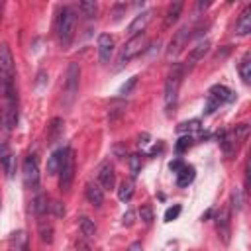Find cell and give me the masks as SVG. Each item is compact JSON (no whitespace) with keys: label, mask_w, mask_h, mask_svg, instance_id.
<instances>
[{"label":"cell","mask_w":251,"mask_h":251,"mask_svg":"<svg viewBox=\"0 0 251 251\" xmlns=\"http://www.w3.org/2000/svg\"><path fill=\"white\" fill-rule=\"evenodd\" d=\"M24 180L27 184V188H37L39 186V163H37V157L35 155H29L25 157L24 161Z\"/></svg>","instance_id":"7"},{"label":"cell","mask_w":251,"mask_h":251,"mask_svg":"<svg viewBox=\"0 0 251 251\" xmlns=\"http://www.w3.org/2000/svg\"><path fill=\"white\" fill-rule=\"evenodd\" d=\"M198 8L202 10V8H208V2H198Z\"/></svg>","instance_id":"42"},{"label":"cell","mask_w":251,"mask_h":251,"mask_svg":"<svg viewBox=\"0 0 251 251\" xmlns=\"http://www.w3.org/2000/svg\"><path fill=\"white\" fill-rule=\"evenodd\" d=\"M114 49H116V41L110 33H100L98 35V57H100V63H108L110 57L114 55Z\"/></svg>","instance_id":"9"},{"label":"cell","mask_w":251,"mask_h":251,"mask_svg":"<svg viewBox=\"0 0 251 251\" xmlns=\"http://www.w3.org/2000/svg\"><path fill=\"white\" fill-rule=\"evenodd\" d=\"M208 49H210V41H200V43H196V47H192L190 53H188L186 65H188V67H194V65L208 53Z\"/></svg>","instance_id":"17"},{"label":"cell","mask_w":251,"mask_h":251,"mask_svg":"<svg viewBox=\"0 0 251 251\" xmlns=\"http://www.w3.org/2000/svg\"><path fill=\"white\" fill-rule=\"evenodd\" d=\"M84 192H86V200H88L92 206H96V208L102 206V202H104V190H102L100 184H96V182H86Z\"/></svg>","instance_id":"12"},{"label":"cell","mask_w":251,"mask_h":251,"mask_svg":"<svg viewBox=\"0 0 251 251\" xmlns=\"http://www.w3.org/2000/svg\"><path fill=\"white\" fill-rule=\"evenodd\" d=\"M151 18H153V10H145V12H141V14H137L135 18H133V22L127 25V33L133 37V35H139V33H143V29L147 27V24L151 22Z\"/></svg>","instance_id":"10"},{"label":"cell","mask_w":251,"mask_h":251,"mask_svg":"<svg viewBox=\"0 0 251 251\" xmlns=\"http://www.w3.org/2000/svg\"><path fill=\"white\" fill-rule=\"evenodd\" d=\"M76 247H78V251H90V249H88V247H86V245H84V243H78V245H76Z\"/></svg>","instance_id":"41"},{"label":"cell","mask_w":251,"mask_h":251,"mask_svg":"<svg viewBox=\"0 0 251 251\" xmlns=\"http://www.w3.org/2000/svg\"><path fill=\"white\" fill-rule=\"evenodd\" d=\"M131 194H133V182L131 180H124L122 184H120V190H118V196H120V200H129L131 198Z\"/></svg>","instance_id":"25"},{"label":"cell","mask_w":251,"mask_h":251,"mask_svg":"<svg viewBox=\"0 0 251 251\" xmlns=\"http://www.w3.org/2000/svg\"><path fill=\"white\" fill-rule=\"evenodd\" d=\"M239 75H241V78H243L245 84L251 82V53H249V51H247V53L241 57V61H239Z\"/></svg>","instance_id":"22"},{"label":"cell","mask_w":251,"mask_h":251,"mask_svg":"<svg viewBox=\"0 0 251 251\" xmlns=\"http://www.w3.org/2000/svg\"><path fill=\"white\" fill-rule=\"evenodd\" d=\"M145 49V35L139 33V35H133L124 47H122V53L118 57V67L116 69H122L124 65H127L133 57H137L141 51Z\"/></svg>","instance_id":"5"},{"label":"cell","mask_w":251,"mask_h":251,"mask_svg":"<svg viewBox=\"0 0 251 251\" xmlns=\"http://www.w3.org/2000/svg\"><path fill=\"white\" fill-rule=\"evenodd\" d=\"M53 210H55V216H65V208L61 206V202H55L53 204Z\"/></svg>","instance_id":"39"},{"label":"cell","mask_w":251,"mask_h":251,"mask_svg":"<svg viewBox=\"0 0 251 251\" xmlns=\"http://www.w3.org/2000/svg\"><path fill=\"white\" fill-rule=\"evenodd\" d=\"M182 75H184V67L182 65H173L169 76H167V82H165V106H167V112L171 114V108L175 106L176 102V94H178V88H180V82H182Z\"/></svg>","instance_id":"3"},{"label":"cell","mask_w":251,"mask_h":251,"mask_svg":"<svg viewBox=\"0 0 251 251\" xmlns=\"http://www.w3.org/2000/svg\"><path fill=\"white\" fill-rule=\"evenodd\" d=\"M129 169H131V175L133 176L139 173V169H141V157L139 155H131L129 157Z\"/></svg>","instance_id":"31"},{"label":"cell","mask_w":251,"mask_h":251,"mask_svg":"<svg viewBox=\"0 0 251 251\" xmlns=\"http://www.w3.org/2000/svg\"><path fill=\"white\" fill-rule=\"evenodd\" d=\"M16 69H14V55L8 43L0 45V90L6 100H16Z\"/></svg>","instance_id":"1"},{"label":"cell","mask_w":251,"mask_h":251,"mask_svg":"<svg viewBox=\"0 0 251 251\" xmlns=\"http://www.w3.org/2000/svg\"><path fill=\"white\" fill-rule=\"evenodd\" d=\"M182 6H184L182 0H175V2L169 4L167 14H165V25H167V27L173 25V24L178 20V16H180V12H182Z\"/></svg>","instance_id":"20"},{"label":"cell","mask_w":251,"mask_h":251,"mask_svg":"<svg viewBox=\"0 0 251 251\" xmlns=\"http://www.w3.org/2000/svg\"><path fill=\"white\" fill-rule=\"evenodd\" d=\"M78 82H80V67L76 63H71L65 75V84H63V102L65 106H71L78 94Z\"/></svg>","instance_id":"4"},{"label":"cell","mask_w":251,"mask_h":251,"mask_svg":"<svg viewBox=\"0 0 251 251\" xmlns=\"http://www.w3.org/2000/svg\"><path fill=\"white\" fill-rule=\"evenodd\" d=\"M78 227H80V231H82L84 237H94V235H96V226H94V222H92L90 218H86V216H82V218L78 220Z\"/></svg>","instance_id":"23"},{"label":"cell","mask_w":251,"mask_h":251,"mask_svg":"<svg viewBox=\"0 0 251 251\" xmlns=\"http://www.w3.org/2000/svg\"><path fill=\"white\" fill-rule=\"evenodd\" d=\"M182 167H184V163H182L180 159H175V161H171V163H169V169H171L173 173H178Z\"/></svg>","instance_id":"36"},{"label":"cell","mask_w":251,"mask_h":251,"mask_svg":"<svg viewBox=\"0 0 251 251\" xmlns=\"http://www.w3.org/2000/svg\"><path fill=\"white\" fill-rule=\"evenodd\" d=\"M98 180H100V186L102 190H112L114 184H116V173H114V167L110 163H104L98 171Z\"/></svg>","instance_id":"11"},{"label":"cell","mask_w":251,"mask_h":251,"mask_svg":"<svg viewBox=\"0 0 251 251\" xmlns=\"http://www.w3.org/2000/svg\"><path fill=\"white\" fill-rule=\"evenodd\" d=\"M122 222H124V226H131V224H133V212H131V210H127V212L124 214Z\"/></svg>","instance_id":"37"},{"label":"cell","mask_w":251,"mask_h":251,"mask_svg":"<svg viewBox=\"0 0 251 251\" xmlns=\"http://www.w3.org/2000/svg\"><path fill=\"white\" fill-rule=\"evenodd\" d=\"M249 31H251V6H247V8L241 12L239 20L235 22V33L247 35Z\"/></svg>","instance_id":"19"},{"label":"cell","mask_w":251,"mask_h":251,"mask_svg":"<svg viewBox=\"0 0 251 251\" xmlns=\"http://www.w3.org/2000/svg\"><path fill=\"white\" fill-rule=\"evenodd\" d=\"M63 120L61 118H53L51 120V126H49V141H55L61 133H63Z\"/></svg>","instance_id":"24"},{"label":"cell","mask_w":251,"mask_h":251,"mask_svg":"<svg viewBox=\"0 0 251 251\" xmlns=\"http://www.w3.org/2000/svg\"><path fill=\"white\" fill-rule=\"evenodd\" d=\"M65 153H67V147L57 149V151H53V153L49 155V161H47V175H57V173H59V169H61V165H63Z\"/></svg>","instance_id":"18"},{"label":"cell","mask_w":251,"mask_h":251,"mask_svg":"<svg viewBox=\"0 0 251 251\" xmlns=\"http://www.w3.org/2000/svg\"><path fill=\"white\" fill-rule=\"evenodd\" d=\"M178 214H180V206H178V204L171 206V208L165 212V222H173V220H175Z\"/></svg>","instance_id":"33"},{"label":"cell","mask_w":251,"mask_h":251,"mask_svg":"<svg viewBox=\"0 0 251 251\" xmlns=\"http://www.w3.org/2000/svg\"><path fill=\"white\" fill-rule=\"evenodd\" d=\"M190 27L188 25H182L175 35H173V39H171V43H169V49H167V57L169 59H173V57H176L180 51H182V47L186 45V41H188V37H190Z\"/></svg>","instance_id":"8"},{"label":"cell","mask_w":251,"mask_h":251,"mask_svg":"<svg viewBox=\"0 0 251 251\" xmlns=\"http://www.w3.org/2000/svg\"><path fill=\"white\" fill-rule=\"evenodd\" d=\"M194 176H196V171H194V167H190V165H184L178 173H176V184L178 186H188L192 180H194Z\"/></svg>","instance_id":"21"},{"label":"cell","mask_w":251,"mask_h":251,"mask_svg":"<svg viewBox=\"0 0 251 251\" xmlns=\"http://www.w3.org/2000/svg\"><path fill=\"white\" fill-rule=\"evenodd\" d=\"M231 198H233V202H235V204H233V208H237V210H239V208H241V196H239V192H237V190H233Z\"/></svg>","instance_id":"38"},{"label":"cell","mask_w":251,"mask_h":251,"mask_svg":"<svg viewBox=\"0 0 251 251\" xmlns=\"http://www.w3.org/2000/svg\"><path fill=\"white\" fill-rule=\"evenodd\" d=\"M47 196L45 194H39V196H35V200H33V212L37 214V216H41V214H45L47 212Z\"/></svg>","instance_id":"28"},{"label":"cell","mask_w":251,"mask_h":251,"mask_svg":"<svg viewBox=\"0 0 251 251\" xmlns=\"http://www.w3.org/2000/svg\"><path fill=\"white\" fill-rule=\"evenodd\" d=\"M27 243H29V239H27V233L24 229L14 231L10 235V241H8L10 251H27Z\"/></svg>","instance_id":"14"},{"label":"cell","mask_w":251,"mask_h":251,"mask_svg":"<svg viewBox=\"0 0 251 251\" xmlns=\"http://www.w3.org/2000/svg\"><path fill=\"white\" fill-rule=\"evenodd\" d=\"M198 127V120H192V122H184V124H180L178 126V131H184V129H196Z\"/></svg>","instance_id":"35"},{"label":"cell","mask_w":251,"mask_h":251,"mask_svg":"<svg viewBox=\"0 0 251 251\" xmlns=\"http://www.w3.org/2000/svg\"><path fill=\"white\" fill-rule=\"evenodd\" d=\"M39 235H41L43 243H51L53 241V226L47 222H41L39 224Z\"/></svg>","instance_id":"26"},{"label":"cell","mask_w":251,"mask_h":251,"mask_svg":"<svg viewBox=\"0 0 251 251\" xmlns=\"http://www.w3.org/2000/svg\"><path fill=\"white\" fill-rule=\"evenodd\" d=\"M218 106H220V104L208 96V98H206V106H204V114H212V112H214Z\"/></svg>","instance_id":"34"},{"label":"cell","mask_w":251,"mask_h":251,"mask_svg":"<svg viewBox=\"0 0 251 251\" xmlns=\"http://www.w3.org/2000/svg\"><path fill=\"white\" fill-rule=\"evenodd\" d=\"M216 227H218V233L222 235V241L227 243L229 241V214H227V210H222L216 216Z\"/></svg>","instance_id":"16"},{"label":"cell","mask_w":251,"mask_h":251,"mask_svg":"<svg viewBox=\"0 0 251 251\" xmlns=\"http://www.w3.org/2000/svg\"><path fill=\"white\" fill-rule=\"evenodd\" d=\"M129 251H141V243H137V241L131 243V245H129Z\"/></svg>","instance_id":"40"},{"label":"cell","mask_w":251,"mask_h":251,"mask_svg":"<svg viewBox=\"0 0 251 251\" xmlns=\"http://www.w3.org/2000/svg\"><path fill=\"white\" fill-rule=\"evenodd\" d=\"M78 10H80L86 18H92V16L96 14V10H98V4H96L94 0H86V2H80V4H78Z\"/></svg>","instance_id":"27"},{"label":"cell","mask_w":251,"mask_h":251,"mask_svg":"<svg viewBox=\"0 0 251 251\" xmlns=\"http://www.w3.org/2000/svg\"><path fill=\"white\" fill-rule=\"evenodd\" d=\"M208 96H210L212 100H216L218 104H224V102H229V100L233 98V92H231L227 86H224V84H216V86H212V88L208 90Z\"/></svg>","instance_id":"15"},{"label":"cell","mask_w":251,"mask_h":251,"mask_svg":"<svg viewBox=\"0 0 251 251\" xmlns=\"http://www.w3.org/2000/svg\"><path fill=\"white\" fill-rule=\"evenodd\" d=\"M0 163H2L4 173H6L8 176H12L14 171H16V157H14V153H10V149H8L6 143L0 145Z\"/></svg>","instance_id":"13"},{"label":"cell","mask_w":251,"mask_h":251,"mask_svg":"<svg viewBox=\"0 0 251 251\" xmlns=\"http://www.w3.org/2000/svg\"><path fill=\"white\" fill-rule=\"evenodd\" d=\"M135 82H137V76H131L126 84H122V88H120V94L122 96H126V94H129L131 90H133V86H135Z\"/></svg>","instance_id":"32"},{"label":"cell","mask_w":251,"mask_h":251,"mask_svg":"<svg viewBox=\"0 0 251 251\" xmlns=\"http://www.w3.org/2000/svg\"><path fill=\"white\" fill-rule=\"evenodd\" d=\"M0 20H2V2H0Z\"/></svg>","instance_id":"43"},{"label":"cell","mask_w":251,"mask_h":251,"mask_svg":"<svg viewBox=\"0 0 251 251\" xmlns=\"http://www.w3.org/2000/svg\"><path fill=\"white\" fill-rule=\"evenodd\" d=\"M139 218H141L145 224H151V222H153V210H151L149 204H145V206L139 208Z\"/></svg>","instance_id":"30"},{"label":"cell","mask_w":251,"mask_h":251,"mask_svg":"<svg viewBox=\"0 0 251 251\" xmlns=\"http://www.w3.org/2000/svg\"><path fill=\"white\" fill-rule=\"evenodd\" d=\"M75 31H76V16H75L73 8L65 6L57 16V37H59V43L63 47H69L73 37H75Z\"/></svg>","instance_id":"2"},{"label":"cell","mask_w":251,"mask_h":251,"mask_svg":"<svg viewBox=\"0 0 251 251\" xmlns=\"http://www.w3.org/2000/svg\"><path fill=\"white\" fill-rule=\"evenodd\" d=\"M73 178H75V153H73V149L67 147V153L63 157V165L59 169V188L63 192H67L73 184Z\"/></svg>","instance_id":"6"},{"label":"cell","mask_w":251,"mask_h":251,"mask_svg":"<svg viewBox=\"0 0 251 251\" xmlns=\"http://www.w3.org/2000/svg\"><path fill=\"white\" fill-rule=\"evenodd\" d=\"M190 145H192V137H190V135H182V137L176 141L175 149H176V153H184V151H186Z\"/></svg>","instance_id":"29"}]
</instances>
